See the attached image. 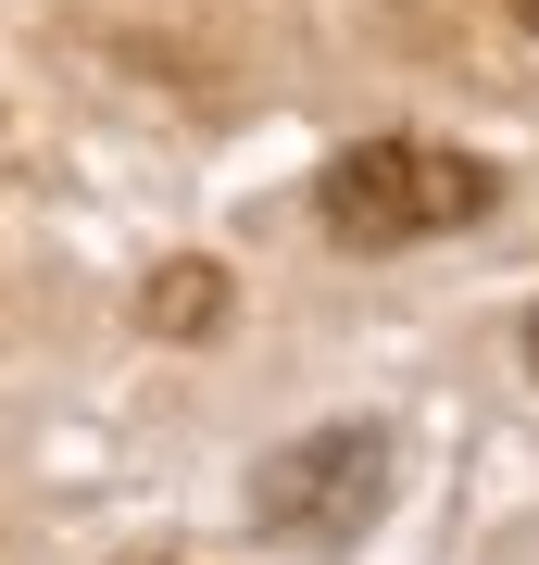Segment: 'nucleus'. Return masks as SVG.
<instances>
[{"label":"nucleus","instance_id":"nucleus-3","mask_svg":"<svg viewBox=\"0 0 539 565\" xmlns=\"http://www.w3.org/2000/svg\"><path fill=\"white\" fill-rule=\"evenodd\" d=\"M527 13H539V0H527Z\"/></svg>","mask_w":539,"mask_h":565},{"label":"nucleus","instance_id":"nucleus-2","mask_svg":"<svg viewBox=\"0 0 539 565\" xmlns=\"http://www.w3.org/2000/svg\"><path fill=\"white\" fill-rule=\"evenodd\" d=\"M527 364H539V327H527Z\"/></svg>","mask_w":539,"mask_h":565},{"label":"nucleus","instance_id":"nucleus-1","mask_svg":"<svg viewBox=\"0 0 539 565\" xmlns=\"http://www.w3.org/2000/svg\"><path fill=\"white\" fill-rule=\"evenodd\" d=\"M326 239L352 252H401V239H452V226L489 214V163H464L440 139H364L326 163Z\"/></svg>","mask_w":539,"mask_h":565}]
</instances>
